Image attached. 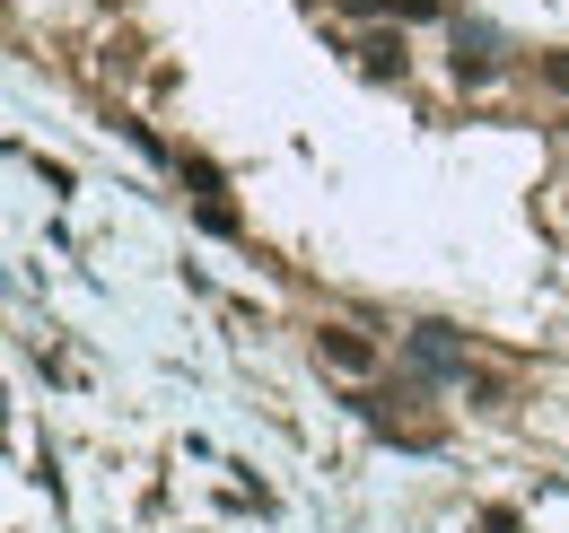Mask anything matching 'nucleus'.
I'll return each mask as SVG.
<instances>
[{
    "instance_id": "nucleus-6",
    "label": "nucleus",
    "mask_w": 569,
    "mask_h": 533,
    "mask_svg": "<svg viewBox=\"0 0 569 533\" xmlns=\"http://www.w3.org/2000/svg\"><path fill=\"white\" fill-rule=\"evenodd\" d=\"M543 79H552V88H569V53H543Z\"/></svg>"
},
{
    "instance_id": "nucleus-5",
    "label": "nucleus",
    "mask_w": 569,
    "mask_h": 533,
    "mask_svg": "<svg viewBox=\"0 0 569 533\" xmlns=\"http://www.w3.org/2000/svg\"><path fill=\"white\" fill-rule=\"evenodd\" d=\"M342 9H359V18H368V9H403V18H438V0H342Z\"/></svg>"
},
{
    "instance_id": "nucleus-4",
    "label": "nucleus",
    "mask_w": 569,
    "mask_h": 533,
    "mask_svg": "<svg viewBox=\"0 0 569 533\" xmlns=\"http://www.w3.org/2000/svg\"><path fill=\"white\" fill-rule=\"evenodd\" d=\"M359 70L368 79H403V36H359Z\"/></svg>"
},
{
    "instance_id": "nucleus-3",
    "label": "nucleus",
    "mask_w": 569,
    "mask_h": 533,
    "mask_svg": "<svg viewBox=\"0 0 569 533\" xmlns=\"http://www.w3.org/2000/svg\"><path fill=\"white\" fill-rule=\"evenodd\" d=\"M359 411H368L386 438H403V446H438V420H412V411H395L386 394H359Z\"/></svg>"
},
{
    "instance_id": "nucleus-1",
    "label": "nucleus",
    "mask_w": 569,
    "mask_h": 533,
    "mask_svg": "<svg viewBox=\"0 0 569 533\" xmlns=\"http://www.w3.org/2000/svg\"><path fill=\"white\" fill-rule=\"evenodd\" d=\"M316 359H325V368H342V376H368V368H377L368 333H351V324H325V333H316Z\"/></svg>"
},
{
    "instance_id": "nucleus-2",
    "label": "nucleus",
    "mask_w": 569,
    "mask_h": 533,
    "mask_svg": "<svg viewBox=\"0 0 569 533\" xmlns=\"http://www.w3.org/2000/svg\"><path fill=\"white\" fill-rule=\"evenodd\" d=\"M412 368H421V376H465V341L447 333V324H421V333H412Z\"/></svg>"
}]
</instances>
